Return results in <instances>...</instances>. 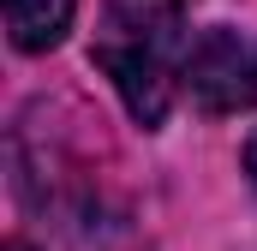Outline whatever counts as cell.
Returning a JSON list of instances; mask_svg holds the SVG:
<instances>
[{
    "instance_id": "2",
    "label": "cell",
    "mask_w": 257,
    "mask_h": 251,
    "mask_svg": "<svg viewBox=\"0 0 257 251\" xmlns=\"http://www.w3.org/2000/svg\"><path fill=\"white\" fill-rule=\"evenodd\" d=\"M186 90L203 114L257 108V36L245 30H203L186 54Z\"/></svg>"
},
{
    "instance_id": "5",
    "label": "cell",
    "mask_w": 257,
    "mask_h": 251,
    "mask_svg": "<svg viewBox=\"0 0 257 251\" xmlns=\"http://www.w3.org/2000/svg\"><path fill=\"white\" fill-rule=\"evenodd\" d=\"M6 251H30V245H6Z\"/></svg>"
},
{
    "instance_id": "4",
    "label": "cell",
    "mask_w": 257,
    "mask_h": 251,
    "mask_svg": "<svg viewBox=\"0 0 257 251\" xmlns=\"http://www.w3.org/2000/svg\"><path fill=\"white\" fill-rule=\"evenodd\" d=\"M245 174H251V186H257V132H251V144H245Z\"/></svg>"
},
{
    "instance_id": "1",
    "label": "cell",
    "mask_w": 257,
    "mask_h": 251,
    "mask_svg": "<svg viewBox=\"0 0 257 251\" xmlns=\"http://www.w3.org/2000/svg\"><path fill=\"white\" fill-rule=\"evenodd\" d=\"M90 54L114 78V90L126 96L132 120L156 126L174 102V84L186 78L192 48L180 36V6L174 0H108Z\"/></svg>"
},
{
    "instance_id": "3",
    "label": "cell",
    "mask_w": 257,
    "mask_h": 251,
    "mask_svg": "<svg viewBox=\"0 0 257 251\" xmlns=\"http://www.w3.org/2000/svg\"><path fill=\"white\" fill-rule=\"evenodd\" d=\"M72 18H78V0H6V36L24 54H48L72 30Z\"/></svg>"
},
{
    "instance_id": "6",
    "label": "cell",
    "mask_w": 257,
    "mask_h": 251,
    "mask_svg": "<svg viewBox=\"0 0 257 251\" xmlns=\"http://www.w3.org/2000/svg\"><path fill=\"white\" fill-rule=\"evenodd\" d=\"M174 6H186V0H174Z\"/></svg>"
}]
</instances>
